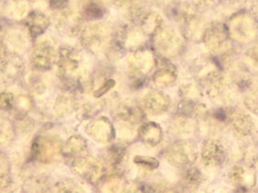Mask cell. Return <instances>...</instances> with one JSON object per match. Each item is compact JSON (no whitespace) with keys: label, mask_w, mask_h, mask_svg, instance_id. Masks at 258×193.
<instances>
[{"label":"cell","mask_w":258,"mask_h":193,"mask_svg":"<svg viewBox=\"0 0 258 193\" xmlns=\"http://www.w3.org/2000/svg\"><path fill=\"white\" fill-rule=\"evenodd\" d=\"M198 149L196 145L186 140H180L169 146L166 157L170 164L175 167H184L196 161Z\"/></svg>","instance_id":"obj_1"},{"label":"cell","mask_w":258,"mask_h":193,"mask_svg":"<svg viewBox=\"0 0 258 193\" xmlns=\"http://www.w3.org/2000/svg\"><path fill=\"white\" fill-rule=\"evenodd\" d=\"M109 39V30L102 24L87 26L81 36L83 46L92 52H99L103 50L108 45Z\"/></svg>","instance_id":"obj_2"},{"label":"cell","mask_w":258,"mask_h":193,"mask_svg":"<svg viewBox=\"0 0 258 193\" xmlns=\"http://www.w3.org/2000/svg\"><path fill=\"white\" fill-rule=\"evenodd\" d=\"M61 151V141L52 136H42L33 143V157L40 162L55 161L59 156Z\"/></svg>","instance_id":"obj_3"},{"label":"cell","mask_w":258,"mask_h":193,"mask_svg":"<svg viewBox=\"0 0 258 193\" xmlns=\"http://www.w3.org/2000/svg\"><path fill=\"white\" fill-rule=\"evenodd\" d=\"M57 51L55 43L49 39L39 41L32 53V62L39 70L50 69L56 58Z\"/></svg>","instance_id":"obj_4"},{"label":"cell","mask_w":258,"mask_h":193,"mask_svg":"<svg viewBox=\"0 0 258 193\" xmlns=\"http://www.w3.org/2000/svg\"><path fill=\"white\" fill-rule=\"evenodd\" d=\"M74 170L83 179L90 182H96L102 177L104 166L94 157L84 156L74 162Z\"/></svg>","instance_id":"obj_5"},{"label":"cell","mask_w":258,"mask_h":193,"mask_svg":"<svg viewBox=\"0 0 258 193\" xmlns=\"http://www.w3.org/2000/svg\"><path fill=\"white\" fill-rule=\"evenodd\" d=\"M85 131L93 140L99 143H108L114 138L115 134L112 124L105 117H100L89 122Z\"/></svg>","instance_id":"obj_6"},{"label":"cell","mask_w":258,"mask_h":193,"mask_svg":"<svg viewBox=\"0 0 258 193\" xmlns=\"http://www.w3.org/2000/svg\"><path fill=\"white\" fill-rule=\"evenodd\" d=\"M82 27V19L79 14L67 10L61 14L57 24V30L64 36H75Z\"/></svg>","instance_id":"obj_7"},{"label":"cell","mask_w":258,"mask_h":193,"mask_svg":"<svg viewBox=\"0 0 258 193\" xmlns=\"http://www.w3.org/2000/svg\"><path fill=\"white\" fill-rule=\"evenodd\" d=\"M58 70L64 76L73 75L80 65L79 55L72 47H63L59 51Z\"/></svg>","instance_id":"obj_8"},{"label":"cell","mask_w":258,"mask_h":193,"mask_svg":"<svg viewBox=\"0 0 258 193\" xmlns=\"http://www.w3.org/2000/svg\"><path fill=\"white\" fill-rule=\"evenodd\" d=\"M202 160L207 165H220L226 158V152L221 143L216 140H208L204 144Z\"/></svg>","instance_id":"obj_9"},{"label":"cell","mask_w":258,"mask_h":193,"mask_svg":"<svg viewBox=\"0 0 258 193\" xmlns=\"http://www.w3.org/2000/svg\"><path fill=\"white\" fill-rule=\"evenodd\" d=\"M170 101L167 95L159 91H152L145 96L143 105L145 110L153 116L162 114L168 110Z\"/></svg>","instance_id":"obj_10"},{"label":"cell","mask_w":258,"mask_h":193,"mask_svg":"<svg viewBox=\"0 0 258 193\" xmlns=\"http://www.w3.org/2000/svg\"><path fill=\"white\" fill-rule=\"evenodd\" d=\"M153 55L147 50H140L131 57L130 67L135 75H142L149 73L154 65Z\"/></svg>","instance_id":"obj_11"},{"label":"cell","mask_w":258,"mask_h":193,"mask_svg":"<svg viewBox=\"0 0 258 193\" xmlns=\"http://www.w3.org/2000/svg\"><path fill=\"white\" fill-rule=\"evenodd\" d=\"M140 138L146 144L155 146L161 143L163 139V131L161 126L155 122H149L143 124L139 131Z\"/></svg>","instance_id":"obj_12"},{"label":"cell","mask_w":258,"mask_h":193,"mask_svg":"<svg viewBox=\"0 0 258 193\" xmlns=\"http://www.w3.org/2000/svg\"><path fill=\"white\" fill-rule=\"evenodd\" d=\"M155 35V45L157 49L163 54H173L178 45L176 36L166 30H159Z\"/></svg>","instance_id":"obj_13"},{"label":"cell","mask_w":258,"mask_h":193,"mask_svg":"<svg viewBox=\"0 0 258 193\" xmlns=\"http://www.w3.org/2000/svg\"><path fill=\"white\" fill-rule=\"evenodd\" d=\"M49 25V20L44 14L40 12H32L29 14L27 20V26L30 34L37 37L44 33Z\"/></svg>","instance_id":"obj_14"},{"label":"cell","mask_w":258,"mask_h":193,"mask_svg":"<svg viewBox=\"0 0 258 193\" xmlns=\"http://www.w3.org/2000/svg\"><path fill=\"white\" fill-rule=\"evenodd\" d=\"M231 124L234 131L238 135L246 136L250 134L253 130L252 119L243 112H237L231 116Z\"/></svg>","instance_id":"obj_15"},{"label":"cell","mask_w":258,"mask_h":193,"mask_svg":"<svg viewBox=\"0 0 258 193\" xmlns=\"http://www.w3.org/2000/svg\"><path fill=\"white\" fill-rule=\"evenodd\" d=\"M81 9L83 15L88 19H99L105 13V7L102 0H81Z\"/></svg>","instance_id":"obj_16"},{"label":"cell","mask_w":258,"mask_h":193,"mask_svg":"<svg viewBox=\"0 0 258 193\" xmlns=\"http://www.w3.org/2000/svg\"><path fill=\"white\" fill-rule=\"evenodd\" d=\"M119 120L125 122L128 125L135 127L137 124L140 123L143 115L141 110L135 106L126 105L122 107L119 112Z\"/></svg>","instance_id":"obj_17"},{"label":"cell","mask_w":258,"mask_h":193,"mask_svg":"<svg viewBox=\"0 0 258 193\" xmlns=\"http://www.w3.org/2000/svg\"><path fill=\"white\" fill-rule=\"evenodd\" d=\"M87 143L81 136L70 137L63 146V153L67 156L78 155L87 149Z\"/></svg>","instance_id":"obj_18"},{"label":"cell","mask_w":258,"mask_h":193,"mask_svg":"<svg viewBox=\"0 0 258 193\" xmlns=\"http://www.w3.org/2000/svg\"><path fill=\"white\" fill-rule=\"evenodd\" d=\"M75 100L70 95H60L54 105L55 113L59 116H66L72 113L75 108Z\"/></svg>","instance_id":"obj_19"},{"label":"cell","mask_w":258,"mask_h":193,"mask_svg":"<svg viewBox=\"0 0 258 193\" xmlns=\"http://www.w3.org/2000/svg\"><path fill=\"white\" fill-rule=\"evenodd\" d=\"M22 62L19 58L15 57H6V60L3 58L2 60V72L10 77H14L19 73L22 70Z\"/></svg>","instance_id":"obj_20"},{"label":"cell","mask_w":258,"mask_h":193,"mask_svg":"<svg viewBox=\"0 0 258 193\" xmlns=\"http://www.w3.org/2000/svg\"><path fill=\"white\" fill-rule=\"evenodd\" d=\"M28 6L22 2H14L7 8V13L15 19H21L28 13Z\"/></svg>","instance_id":"obj_21"},{"label":"cell","mask_w":258,"mask_h":193,"mask_svg":"<svg viewBox=\"0 0 258 193\" xmlns=\"http://www.w3.org/2000/svg\"><path fill=\"white\" fill-rule=\"evenodd\" d=\"M175 75L171 71L164 69L158 71L154 76V81L158 86H167L174 82Z\"/></svg>","instance_id":"obj_22"},{"label":"cell","mask_w":258,"mask_h":193,"mask_svg":"<svg viewBox=\"0 0 258 193\" xmlns=\"http://www.w3.org/2000/svg\"><path fill=\"white\" fill-rule=\"evenodd\" d=\"M160 19L157 16L150 15L143 18V28L148 34H155L160 30Z\"/></svg>","instance_id":"obj_23"},{"label":"cell","mask_w":258,"mask_h":193,"mask_svg":"<svg viewBox=\"0 0 258 193\" xmlns=\"http://www.w3.org/2000/svg\"><path fill=\"white\" fill-rule=\"evenodd\" d=\"M210 30L208 33V43L210 46L212 47L213 49H217L221 46L222 42H224L225 37L224 31L220 30L219 27L215 28V30Z\"/></svg>","instance_id":"obj_24"},{"label":"cell","mask_w":258,"mask_h":193,"mask_svg":"<svg viewBox=\"0 0 258 193\" xmlns=\"http://www.w3.org/2000/svg\"><path fill=\"white\" fill-rule=\"evenodd\" d=\"M134 162L136 164L142 166L146 170H154L159 166V161L156 158L145 155H137L134 158Z\"/></svg>","instance_id":"obj_25"},{"label":"cell","mask_w":258,"mask_h":193,"mask_svg":"<svg viewBox=\"0 0 258 193\" xmlns=\"http://www.w3.org/2000/svg\"><path fill=\"white\" fill-rule=\"evenodd\" d=\"M244 104L252 113L258 115V90H253L247 95Z\"/></svg>","instance_id":"obj_26"},{"label":"cell","mask_w":258,"mask_h":193,"mask_svg":"<svg viewBox=\"0 0 258 193\" xmlns=\"http://www.w3.org/2000/svg\"><path fill=\"white\" fill-rule=\"evenodd\" d=\"M58 188H59L58 191H64V192H68V191H71V192L84 191L82 188L78 183H76L75 181L69 180V179H66V180L60 182Z\"/></svg>","instance_id":"obj_27"},{"label":"cell","mask_w":258,"mask_h":193,"mask_svg":"<svg viewBox=\"0 0 258 193\" xmlns=\"http://www.w3.org/2000/svg\"><path fill=\"white\" fill-rule=\"evenodd\" d=\"M229 177L234 183L241 185L244 182L245 178V170L241 167H235L231 170Z\"/></svg>","instance_id":"obj_28"},{"label":"cell","mask_w":258,"mask_h":193,"mask_svg":"<svg viewBox=\"0 0 258 193\" xmlns=\"http://www.w3.org/2000/svg\"><path fill=\"white\" fill-rule=\"evenodd\" d=\"M1 107L3 110H13L15 105V98L13 94L10 93H1Z\"/></svg>","instance_id":"obj_29"},{"label":"cell","mask_w":258,"mask_h":193,"mask_svg":"<svg viewBox=\"0 0 258 193\" xmlns=\"http://www.w3.org/2000/svg\"><path fill=\"white\" fill-rule=\"evenodd\" d=\"M15 104L16 108L19 110V113H25L29 110L31 106V101L26 96H18L17 99L15 100Z\"/></svg>","instance_id":"obj_30"},{"label":"cell","mask_w":258,"mask_h":193,"mask_svg":"<svg viewBox=\"0 0 258 193\" xmlns=\"http://www.w3.org/2000/svg\"><path fill=\"white\" fill-rule=\"evenodd\" d=\"M1 126H2L1 127V142L4 143L5 141L7 143L9 140H11L12 133H13L11 126L7 122V123L3 122Z\"/></svg>","instance_id":"obj_31"},{"label":"cell","mask_w":258,"mask_h":193,"mask_svg":"<svg viewBox=\"0 0 258 193\" xmlns=\"http://www.w3.org/2000/svg\"><path fill=\"white\" fill-rule=\"evenodd\" d=\"M114 84H115V81L114 80H108L103 84V86H102L100 88L98 89L97 90L94 92V96L96 98H100L102 95L105 94L108 90H111L114 87Z\"/></svg>","instance_id":"obj_32"},{"label":"cell","mask_w":258,"mask_h":193,"mask_svg":"<svg viewBox=\"0 0 258 193\" xmlns=\"http://www.w3.org/2000/svg\"><path fill=\"white\" fill-rule=\"evenodd\" d=\"M186 180L189 184H197L200 178V173L196 168H189L186 173Z\"/></svg>","instance_id":"obj_33"},{"label":"cell","mask_w":258,"mask_h":193,"mask_svg":"<svg viewBox=\"0 0 258 193\" xmlns=\"http://www.w3.org/2000/svg\"><path fill=\"white\" fill-rule=\"evenodd\" d=\"M69 0H50L49 5L54 9H59L64 7L67 5Z\"/></svg>","instance_id":"obj_34"},{"label":"cell","mask_w":258,"mask_h":193,"mask_svg":"<svg viewBox=\"0 0 258 193\" xmlns=\"http://www.w3.org/2000/svg\"><path fill=\"white\" fill-rule=\"evenodd\" d=\"M131 1V0H109L110 3L113 6H117V7L125 6V5L127 4Z\"/></svg>","instance_id":"obj_35"}]
</instances>
